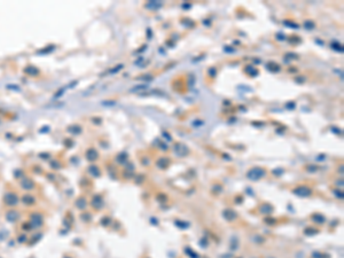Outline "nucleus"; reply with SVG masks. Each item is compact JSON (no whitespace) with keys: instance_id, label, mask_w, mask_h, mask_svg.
<instances>
[{"instance_id":"nucleus-4","label":"nucleus","mask_w":344,"mask_h":258,"mask_svg":"<svg viewBox=\"0 0 344 258\" xmlns=\"http://www.w3.org/2000/svg\"><path fill=\"white\" fill-rule=\"evenodd\" d=\"M322 256H323V255L320 254V253H314V254H313V257L314 258H322Z\"/></svg>"},{"instance_id":"nucleus-3","label":"nucleus","mask_w":344,"mask_h":258,"mask_svg":"<svg viewBox=\"0 0 344 258\" xmlns=\"http://www.w3.org/2000/svg\"><path fill=\"white\" fill-rule=\"evenodd\" d=\"M294 193L296 194L297 196H303V197H306V196H310L312 194V191L306 187V186H299L297 187L296 189H294Z\"/></svg>"},{"instance_id":"nucleus-2","label":"nucleus","mask_w":344,"mask_h":258,"mask_svg":"<svg viewBox=\"0 0 344 258\" xmlns=\"http://www.w3.org/2000/svg\"><path fill=\"white\" fill-rule=\"evenodd\" d=\"M188 153H189V150H188L187 146H185V145H183V143H176V145H174V154H176L177 156L184 157V156L187 155Z\"/></svg>"},{"instance_id":"nucleus-1","label":"nucleus","mask_w":344,"mask_h":258,"mask_svg":"<svg viewBox=\"0 0 344 258\" xmlns=\"http://www.w3.org/2000/svg\"><path fill=\"white\" fill-rule=\"evenodd\" d=\"M265 174H266V171L263 167H259V166L252 167L247 172V177L252 181H257V180L262 179L263 177H265Z\"/></svg>"}]
</instances>
